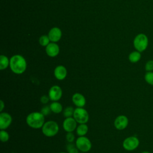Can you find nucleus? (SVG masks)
<instances>
[{"label":"nucleus","mask_w":153,"mask_h":153,"mask_svg":"<svg viewBox=\"0 0 153 153\" xmlns=\"http://www.w3.org/2000/svg\"><path fill=\"white\" fill-rule=\"evenodd\" d=\"M80 153H85V152H81Z\"/></svg>","instance_id":"obj_32"},{"label":"nucleus","mask_w":153,"mask_h":153,"mask_svg":"<svg viewBox=\"0 0 153 153\" xmlns=\"http://www.w3.org/2000/svg\"><path fill=\"white\" fill-rule=\"evenodd\" d=\"M59 153H68V152H59Z\"/></svg>","instance_id":"obj_31"},{"label":"nucleus","mask_w":153,"mask_h":153,"mask_svg":"<svg viewBox=\"0 0 153 153\" xmlns=\"http://www.w3.org/2000/svg\"><path fill=\"white\" fill-rule=\"evenodd\" d=\"M51 112V109L50 106H47L45 105L44 106H43L41 109V112L44 115V116H47L48 115H49L50 114V112Z\"/></svg>","instance_id":"obj_26"},{"label":"nucleus","mask_w":153,"mask_h":153,"mask_svg":"<svg viewBox=\"0 0 153 153\" xmlns=\"http://www.w3.org/2000/svg\"><path fill=\"white\" fill-rule=\"evenodd\" d=\"M47 54L51 57H54L58 55L59 53V47L55 43H49L45 48Z\"/></svg>","instance_id":"obj_14"},{"label":"nucleus","mask_w":153,"mask_h":153,"mask_svg":"<svg viewBox=\"0 0 153 153\" xmlns=\"http://www.w3.org/2000/svg\"><path fill=\"white\" fill-rule=\"evenodd\" d=\"M10 65V60L8 58L4 56L1 55L0 56V69L4 70Z\"/></svg>","instance_id":"obj_19"},{"label":"nucleus","mask_w":153,"mask_h":153,"mask_svg":"<svg viewBox=\"0 0 153 153\" xmlns=\"http://www.w3.org/2000/svg\"><path fill=\"white\" fill-rule=\"evenodd\" d=\"M141 53L136 50L131 52L128 55V60L131 63H135L138 62L141 59Z\"/></svg>","instance_id":"obj_17"},{"label":"nucleus","mask_w":153,"mask_h":153,"mask_svg":"<svg viewBox=\"0 0 153 153\" xmlns=\"http://www.w3.org/2000/svg\"><path fill=\"white\" fill-rule=\"evenodd\" d=\"M51 112L54 114H60L63 111V106L58 101H54L49 105Z\"/></svg>","instance_id":"obj_16"},{"label":"nucleus","mask_w":153,"mask_h":153,"mask_svg":"<svg viewBox=\"0 0 153 153\" xmlns=\"http://www.w3.org/2000/svg\"><path fill=\"white\" fill-rule=\"evenodd\" d=\"M72 101L74 104L78 108H83L86 104L85 97L79 93H75L72 95Z\"/></svg>","instance_id":"obj_12"},{"label":"nucleus","mask_w":153,"mask_h":153,"mask_svg":"<svg viewBox=\"0 0 153 153\" xmlns=\"http://www.w3.org/2000/svg\"><path fill=\"white\" fill-rule=\"evenodd\" d=\"M76 124L77 122L74 117H68L64 120L62 126L64 130L66 132H73L77 127Z\"/></svg>","instance_id":"obj_11"},{"label":"nucleus","mask_w":153,"mask_h":153,"mask_svg":"<svg viewBox=\"0 0 153 153\" xmlns=\"http://www.w3.org/2000/svg\"><path fill=\"white\" fill-rule=\"evenodd\" d=\"M50 100V98L48 97V96L47 95H43L40 98V102L42 103V104H46Z\"/></svg>","instance_id":"obj_28"},{"label":"nucleus","mask_w":153,"mask_h":153,"mask_svg":"<svg viewBox=\"0 0 153 153\" xmlns=\"http://www.w3.org/2000/svg\"><path fill=\"white\" fill-rule=\"evenodd\" d=\"M141 153H151V152H149V151H142Z\"/></svg>","instance_id":"obj_30"},{"label":"nucleus","mask_w":153,"mask_h":153,"mask_svg":"<svg viewBox=\"0 0 153 153\" xmlns=\"http://www.w3.org/2000/svg\"><path fill=\"white\" fill-rule=\"evenodd\" d=\"M62 36V32L58 27L52 28L48 33V38L52 42L58 41Z\"/></svg>","instance_id":"obj_15"},{"label":"nucleus","mask_w":153,"mask_h":153,"mask_svg":"<svg viewBox=\"0 0 153 153\" xmlns=\"http://www.w3.org/2000/svg\"><path fill=\"white\" fill-rule=\"evenodd\" d=\"M140 144L139 139L134 136H131L126 137L123 142V148L128 151H132L138 148Z\"/></svg>","instance_id":"obj_7"},{"label":"nucleus","mask_w":153,"mask_h":153,"mask_svg":"<svg viewBox=\"0 0 153 153\" xmlns=\"http://www.w3.org/2000/svg\"><path fill=\"white\" fill-rule=\"evenodd\" d=\"M144 79L147 84L153 86V71L146 72L144 75Z\"/></svg>","instance_id":"obj_22"},{"label":"nucleus","mask_w":153,"mask_h":153,"mask_svg":"<svg viewBox=\"0 0 153 153\" xmlns=\"http://www.w3.org/2000/svg\"><path fill=\"white\" fill-rule=\"evenodd\" d=\"M66 139L68 143H72L75 140V135L72 132H67Z\"/></svg>","instance_id":"obj_27"},{"label":"nucleus","mask_w":153,"mask_h":153,"mask_svg":"<svg viewBox=\"0 0 153 153\" xmlns=\"http://www.w3.org/2000/svg\"><path fill=\"white\" fill-rule=\"evenodd\" d=\"M11 115L8 112H1L0 114V129L6 130L12 123Z\"/></svg>","instance_id":"obj_10"},{"label":"nucleus","mask_w":153,"mask_h":153,"mask_svg":"<svg viewBox=\"0 0 153 153\" xmlns=\"http://www.w3.org/2000/svg\"><path fill=\"white\" fill-rule=\"evenodd\" d=\"M73 117L79 124H86L89 120L88 113L83 108H76L74 110Z\"/></svg>","instance_id":"obj_5"},{"label":"nucleus","mask_w":153,"mask_h":153,"mask_svg":"<svg viewBox=\"0 0 153 153\" xmlns=\"http://www.w3.org/2000/svg\"><path fill=\"white\" fill-rule=\"evenodd\" d=\"M128 124V119L127 116L124 115H120L116 117L114 120V125L115 127L118 130H123L125 129Z\"/></svg>","instance_id":"obj_9"},{"label":"nucleus","mask_w":153,"mask_h":153,"mask_svg":"<svg viewBox=\"0 0 153 153\" xmlns=\"http://www.w3.org/2000/svg\"><path fill=\"white\" fill-rule=\"evenodd\" d=\"M11 153H14V152H11Z\"/></svg>","instance_id":"obj_33"},{"label":"nucleus","mask_w":153,"mask_h":153,"mask_svg":"<svg viewBox=\"0 0 153 153\" xmlns=\"http://www.w3.org/2000/svg\"><path fill=\"white\" fill-rule=\"evenodd\" d=\"M76 134L79 136H85L88 130V126L86 124H79L78 126H77L76 128Z\"/></svg>","instance_id":"obj_18"},{"label":"nucleus","mask_w":153,"mask_h":153,"mask_svg":"<svg viewBox=\"0 0 153 153\" xmlns=\"http://www.w3.org/2000/svg\"><path fill=\"white\" fill-rule=\"evenodd\" d=\"M26 122L32 128H41L45 123L44 115L41 112H32L26 117Z\"/></svg>","instance_id":"obj_2"},{"label":"nucleus","mask_w":153,"mask_h":153,"mask_svg":"<svg viewBox=\"0 0 153 153\" xmlns=\"http://www.w3.org/2000/svg\"><path fill=\"white\" fill-rule=\"evenodd\" d=\"M4 108H5V103H4L3 100H0V112H2Z\"/></svg>","instance_id":"obj_29"},{"label":"nucleus","mask_w":153,"mask_h":153,"mask_svg":"<svg viewBox=\"0 0 153 153\" xmlns=\"http://www.w3.org/2000/svg\"><path fill=\"white\" fill-rule=\"evenodd\" d=\"M66 150L67 152L68 153H79V150L76 148L75 143H68L66 145Z\"/></svg>","instance_id":"obj_20"},{"label":"nucleus","mask_w":153,"mask_h":153,"mask_svg":"<svg viewBox=\"0 0 153 153\" xmlns=\"http://www.w3.org/2000/svg\"><path fill=\"white\" fill-rule=\"evenodd\" d=\"M67 69L63 65H59L56 66L54 70V75L55 78L60 81L65 79L67 76Z\"/></svg>","instance_id":"obj_13"},{"label":"nucleus","mask_w":153,"mask_h":153,"mask_svg":"<svg viewBox=\"0 0 153 153\" xmlns=\"http://www.w3.org/2000/svg\"><path fill=\"white\" fill-rule=\"evenodd\" d=\"M74 110L75 109H74L72 106H68L63 111V115L65 118L72 117H73Z\"/></svg>","instance_id":"obj_21"},{"label":"nucleus","mask_w":153,"mask_h":153,"mask_svg":"<svg viewBox=\"0 0 153 153\" xmlns=\"http://www.w3.org/2000/svg\"><path fill=\"white\" fill-rule=\"evenodd\" d=\"M10 139V135L5 130H1L0 131V139L2 142H7Z\"/></svg>","instance_id":"obj_23"},{"label":"nucleus","mask_w":153,"mask_h":153,"mask_svg":"<svg viewBox=\"0 0 153 153\" xmlns=\"http://www.w3.org/2000/svg\"><path fill=\"white\" fill-rule=\"evenodd\" d=\"M49 41H50V39H49L48 36H47L46 35H43L40 37L39 41L41 45L47 46L49 44Z\"/></svg>","instance_id":"obj_25"},{"label":"nucleus","mask_w":153,"mask_h":153,"mask_svg":"<svg viewBox=\"0 0 153 153\" xmlns=\"http://www.w3.org/2000/svg\"><path fill=\"white\" fill-rule=\"evenodd\" d=\"M63 91L61 87L57 85H53L48 91V96L52 102L59 101L62 97Z\"/></svg>","instance_id":"obj_8"},{"label":"nucleus","mask_w":153,"mask_h":153,"mask_svg":"<svg viewBox=\"0 0 153 153\" xmlns=\"http://www.w3.org/2000/svg\"><path fill=\"white\" fill-rule=\"evenodd\" d=\"M145 69L146 72L153 71V60H148L145 65Z\"/></svg>","instance_id":"obj_24"},{"label":"nucleus","mask_w":153,"mask_h":153,"mask_svg":"<svg viewBox=\"0 0 153 153\" xmlns=\"http://www.w3.org/2000/svg\"><path fill=\"white\" fill-rule=\"evenodd\" d=\"M10 67L13 73L18 75L22 74L26 69V61L22 56L14 55L10 60Z\"/></svg>","instance_id":"obj_1"},{"label":"nucleus","mask_w":153,"mask_h":153,"mask_svg":"<svg viewBox=\"0 0 153 153\" xmlns=\"http://www.w3.org/2000/svg\"><path fill=\"white\" fill-rule=\"evenodd\" d=\"M149 44V39L143 33L137 34L133 40V46L136 50L142 53L146 50Z\"/></svg>","instance_id":"obj_3"},{"label":"nucleus","mask_w":153,"mask_h":153,"mask_svg":"<svg viewBox=\"0 0 153 153\" xmlns=\"http://www.w3.org/2000/svg\"><path fill=\"white\" fill-rule=\"evenodd\" d=\"M75 145L78 150L83 152H88L92 147L90 140L84 136H79L75 140Z\"/></svg>","instance_id":"obj_6"},{"label":"nucleus","mask_w":153,"mask_h":153,"mask_svg":"<svg viewBox=\"0 0 153 153\" xmlns=\"http://www.w3.org/2000/svg\"><path fill=\"white\" fill-rule=\"evenodd\" d=\"M42 133L47 137H53L56 136L59 130V127L57 122L50 120L45 122L41 128Z\"/></svg>","instance_id":"obj_4"}]
</instances>
